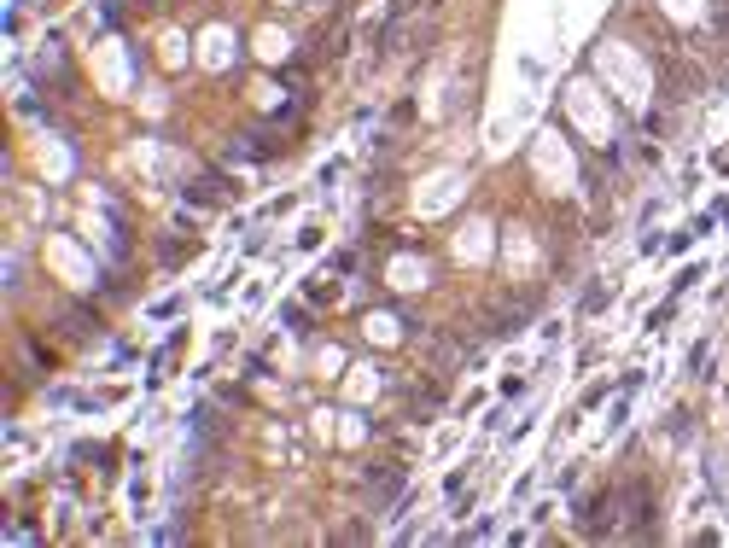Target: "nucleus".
Wrapping results in <instances>:
<instances>
[{
  "instance_id": "1",
  "label": "nucleus",
  "mask_w": 729,
  "mask_h": 548,
  "mask_svg": "<svg viewBox=\"0 0 729 548\" xmlns=\"http://www.w3.org/2000/svg\"><path fill=\"white\" fill-rule=\"evenodd\" d=\"M368 490H374V502H391V496L403 490V467H380V473H368Z\"/></svg>"
}]
</instances>
